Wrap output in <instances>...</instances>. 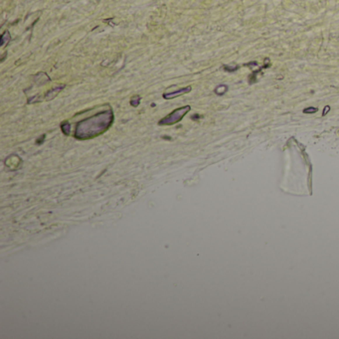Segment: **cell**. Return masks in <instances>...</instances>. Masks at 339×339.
Segmentation results:
<instances>
[{"mask_svg":"<svg viewBox=\"0 0 339 339\" xmlns=\"http://www.w3.org/2000/svg\"><path fill=\"white\" fill-rule=\"evenodd\" d=\"M328 110H330V106H326L325 108H324V110H323V113H322V115H325L326 113H328Z\"/></svg>","mask_w":339,"mask_h":339,"instance_id":"obj_11","label":"cell"},{"mask_svg":"<svg viewBox=\"0 0 339 339\" xmlns=\"http://www.w3.org/2000/svg\"><path fill=\"white\" fill-rule=\"evenodd\" d=\"M191 89H192V87L188 86V87H185V88L179 89L175 92L164 93L163 95H162V96H163V99H165V100H171V99L177 98V96H182V95H185V94L189 93V92H191Z\"/></svg>","mask_w":339,"mask_h":339,"instance_id":"obj_3","label":"cell"},{"mask_svg":"<svg viewBox=\"0 0 339 339\" xmlns=\"http://www.w3.org/2000/svg\"><path fill=\"white\" fill-rule=\"evenodd\" d=\"M113 115L111 110L100 113L94 117L78 123L75 137L78 139H89L101 134L113 124Z\"/></svg>","mask_w":339,"mask_h":339,"instance_id":"obj_1","label":"cell"},{"mask_svg":"<svg viewBox=\"0 0 339 339\" xmlns=\"http://www.w3.org/2000/svg\"><path fill=\"white\" fill-rule=\"evenodd\" d=\"M65 87H66L65 85H60V86L55 87V88L51 89L50 91H48L47 93L45 94V96H44L45 100H46V101H51V100H53V99L56 98V96L59 95V93H61L62 89H65Z\"/></svg>","mask_w":339,"mask_h":339,"instance_id":"obj_4","label":"cell"},{"mask_svg":"<svg viewBox=\"0 0 339 339\" xmlns=\"http://www.w3.org/2000/svg\"><path fill=\"white\" fill-rule=\"evenodd\" d=\"M238 69H239V66H228V65H225L224 66V70L228 73H233L235 71H237Z\"/></svg>","mask_w":339,"mask_h":339,"instance_id":"obj_8","label":"cell"},{"mask_svg":"<svg viewBox=\"0 0 339 339\" xmlns=\"http://www.w3.org/2000/svg\"><path fill=\"white\" fill-rule=\"evenodd\" d=\"M140 101H141V98H140V96L136 95V96H132V98L130 99L129 103H130V106H137L140 103Z\"/></svg>","mask_w":339,"mask_h":339,"instance_id":"obj_7","label":"cell"},{"mask_svg":"<svg viewBox=\"0 0 339 339\" xmlns=\"http://www.w3.org/2000/svg\"><path fill=\"white\" fill-rule=\"evenodd\" d=\"M317 111V108H304L303 110V113H314Z\"/></svg>","mask_w":339,"mask_h":339,"instance_id":"obj_9","label":"cell"},{"mask_svg":"<svg viewBox=\"0 0 339 339\" xmlns=\"http://www.w3.org/2000/svg\"><path fill=\"white\" fill-rule=\"evenodd\" d=\"M227 91H228V87L226 85H220L215 89V94L218 96H223Z\"/></svg>","mask_w":339,"mask_h":339,"instance_id":"obj_5","label":"cell"},{"mask_svg":"<svg viewBox=\"0 0 339 339\" xmlns=\"http://www.w3.org/2000/svg\"><path fill=\"white\" fill-rule=\"evenodd\" d=\"M44 139H45V134H43L42 136H41V138H38L37 140H36V143H37V144H41L43 141H44Z\"/></svg>","mask_w":339,"mask_h":339,"instance_id":"obj_10","label":"cell"},{"mask_svg":"<svg viewBox=\"0 0 339 339\" xmlns=\"http://www.w3.org/2000/svg\"><path fill=\"white\" fill-rule=\"evenodd\" d=\"M61 128H62V131L64 132V134L66 135H69L70 132H71V125H70V123L68 122H63L61 124Z\"/></svg>","mask_w":339,"mask_h":339,"instance_id":"obj_6","label":"cell"},{"mask_svg":"<svg viewBox=\"0 0 339 339\" xmlns=\"http://www.w3.org/2000/svg\"><path fill=\"white\" fill-rule=\"evenodd\" d=\"M191 110L190 106H184L182 108H179L177 110H173L170 115H166L165 117H163L162 120H159L158 124L159 125H171V124H175L180 122L182 118L185 117L186 113H188Z\"/></svg>","mask_w":339,"mask_h":339,"instance_id":"obj_2","label":"cell"}]
</instances>
